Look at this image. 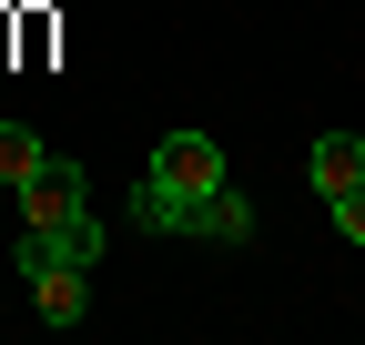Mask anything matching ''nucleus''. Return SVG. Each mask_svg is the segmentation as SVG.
I'll return each mask as SVG.
<instances>
[{
  "label": "nucleus",
  "mask_w": 365,
  "mask_h": 345,
  "mask_svg": "<svg viewBox=\"0 0 365 345\" xmlns=\"http://www.w3.org/2000/svg\"><path fill=\"white\" fill-rule=\"evenodd\" d=\"M223 183V153H213V133H163L153 143V163H143V224L153 234H182V213H193V193H213Z\"/></svg>",
  "instance_id": "f257e3e1"
},
{
  "label": "nucleus",
  "mask_w": 365,
  "mask_h": 345,
  "mask_svg": "<svg viewBox=\"0 0 365 345\" xmlns=\"http://www.w3.org/2000/svg\"><path fill=\"white\" fill-rule=\"evenodd\" d=\"M81 213H91V172H81L71 153H51V163L21 183V234H61V224H81Z\"/></svg>",
  "instance_id": "f03ea898"
},
{
  "label": "nucleus",
  "mask_w": 365,
  "mask_h": 345,
  "mask_svg": "<svg viewBox=\"0 0 365 345\" xmlns=\"http://www.w3.org/2000/svg\"><path fill=\"white\" fill-rule=\"evenodd\" d=\"M182 234H193V244H254V193H234V183L193 193V213H182Z\"/></svg>",
  "instance_id": "7ed1b4c3"
},
{
  "label": "nucleus",
  "mask_w": 365,
  "mask_h": 345,
  "mask_svg": "<svg viewBox=\"0 0 365 345\" xmlns=\"http://www.w3.org/2000/svg\"><path fill=\"white\" fill-rule=\"evenodd\" d=\"M21 274H31V294H41L51 325H81L91 315V264H21Z\"/></svg>",
  "instance_id": "20e7f679"
},
{
  "label": "nucleus",
  "mask_w": 365,
  "mask_h": 345,
  "mask_svg": "<svg viewBox=\"0 0 365 345\" xmlns=\"http://www.w3.org/2000/svg\"><path fill=\"white\" fill-rule=\"evenodd\" d=\"M304 183H314V193L365 183V143H355V133H314V143H304Z\"/></svg>",
  "instance_id": "39448f33"
},
{
  "label": "nucleus",
  "mask_w": 365,
  "mask_h": 345,
  "mask_svg": "<svg viewBox=\"0 0 365 345\" xmlns=\"http://www.w3.org/2000/svg\"><path fill=\"white\" fill-rule=\"evenodd\" d=\"M21 264H102V224H61V234H21Z\"/></svg>",
  "instance_id": "423d86ee"
},
{
  "label": "nucleus",
  "mask_w": 365,
  "mask_h": 345,
  "mask_svg": "<svg viewBox=\"0 0 365 345\" xmlns=\"http://www.w3.org/2000/svg\"><path fill=\"white\" fill-rule=\"evenodd\" d=\"M41 163H51V153H41V133H31V122H0V183L21 193L31 172H41Z\"/></svg>",
  "instance_id": "0eeeda50"
},
{
  "label": "nucleus",
  "mask_w": 365,
  "mask_h": 345,
  "mask_svg": "<svg viewBox=\"0 0 365 345\" xmlns=\"http://www.w3.org/2000/svg\"><path fill=\"white\" fill-rule=\"evenodd\" d=\"M325 213H335V234H345V244H365V183H345V193H325Z\"/></svg>",
  "instance_id": "6e6552de"
}]
</instances>
